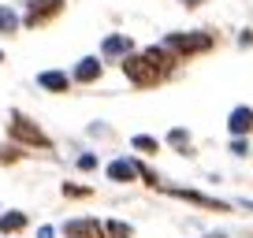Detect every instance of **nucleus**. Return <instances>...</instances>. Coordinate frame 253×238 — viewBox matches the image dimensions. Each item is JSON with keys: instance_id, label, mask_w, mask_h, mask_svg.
<instances>
[{"instance_id": "7ed1b4c3", "label": "nucleus", "mask_w": 253, "mask_h": 238, "mask_svg": "<svg viewBox=\"0 0 253 238\" xmlns=\"http://www.w3.org/2000/svg\"><path fill=\"white\" fill-rule=\"evenodd\" d=\"M11 138H19V142H26V145H41V149H48V145H52L38 127H34V123H26L23 116L11 119Z\"/></svg>"}, {"instance_id": "412c9836", "label": "nucleus", "mask_w": 253, "mask_h": 238, "mask_svg": "<svg viewBox=\"0 0 253 238\" xmlns=\"http://www.w3.org/2000/svg\"><path fill=\"white\" fill-rule=\"evenodd\" d=\"M41 238H52V227H41Z\"/></svg>"}, {"instance_id": "9b49d317", "label": "nucleus", "mask_w": 253, "mask_h": 238, "mask_svg": "<svg viewBox=\"0 0 253 238\" xmlns=\"http://www.w3.org/2000/svg\"><path fill=\"white\" fill-rule=\"evenodd\" d=\"M75 79H79V82H97V79H101V64H97L93 56L79 60V67H75Z\"/></svg>"}, {"instance_id": "6e6552de", "label": "nucleus", "mask_w": 253, "mask_h": 238, "mask_svg": "<svg viewBox=\"0 0 253 238\" xmlns=\"http://www.w3.org/2000/svg\"><path fill=\"white\" fill-rule=\"evenodd\" d=\"M60 8H63V0H30V15H26V23H41V19L56 15Z\"/></svg>"}, {"instance_id": "aec40b11", "label": "nucleus", "mask_w": 253, "mask_h": 238, "mask_svg": "<svg viewBox=\"0 0 253 238\" xmlns=\"http://www.w3.org/2000/svg\"><path fill=\"white\" fill-rule=\"evenodd\" d=\"M63 194H71V198H86L89 190H86V186H63Z\"/></svg>"}, {"instance_id": "a211bd4d", "label": "nucleus", "mask_w": 253, "mask_h": 238, "mask_svg": "<svg viewBox=\"0 0 253 238\" xmlns=\"http://www.w3.org/2000/svg\"><path fill=\"white\" fill-rule=\"evenodd\" d=\"M171 145H190V138H186V130H171Z\"/></svg>"}, {"instance_id": "20e7f679", "label": "nucleus", "mask_w": 253, "mask_h": 238, "mask_svg": "<svg viewBox=\"0 0 253 238\" xmlns=\"http://www.w3.org/2000/svg\"><path fill=\"white\" fill-rule=\"evenodd\" d=\"M63 235L67 238H104L108 231L97 220H71V223H63Z\"/></svg>"}, {"instance_id": "f03ea898", "label": "nucleus", "mask_w": 253, "mask_h": 238, "mask_svg": "<svg viewBox=\"0 0 253 238\" xmlns=\"http://www.w3.org/2000/svg\"><path fill=\"white\" fill-rule=\"evenodd\" d=\"M164 48H171V52H179V56L209 52V48H212V38H209V34H201V30H194V34H168V38H164Z\"/></svg>"}, {"instance_id": "6ab92c4d", "label": "nucleus", "mask_w": 253, "mask_h": 238, "mask_svg": "<svg viewBox=\"0 0 253 238\" xmlns=\"http://www.w3.org/2000/svg\"><path fill=\"white\" fill-rule=\"evenodd\" d=\"M79 167H82V171H93V167H97V157H89V153H86V157L79 160Z\"/></svg>"}, {"instance_id": "4468645a", "label": "nucleus", "mask_w": 253, "mask_h": 238, "mask_svg": "<svg viewBox=\"0 0 253 238\" xmlns=\"http://www.w3.org/2000/svg\"><path fill=\"white\" fill-rule=\"evenodd\" d=\"M145 56H149V60H153V64L160 67V71H164V67L171 64V56H168V48H157V45H153V48H145Z\"/></svg>"}, {"instance_id": "f3484780", "label": "nucleus", "mask_w": 253, "mask_h": 238, "mask_svg": "<svg viewBox=\"0 0 253 238\" xmlns=\"http://www.w3.org/2000/svg\"><path fill=\"white\" fill-rule=\"evenodd\" d=\"M231 153H238V157H246V153H250V145H246L242 138H235V142H231Z\"/></svg>"}, {"instance_id": "39448f33", "label": "nucleus", "mask_w": 253, "mask_h": 238, "mask_svg": "<svg viewBox=\"0 0 253 238\" xmlns=\"http://www.w3.org/2000/svg\"><path fill=\"white\" fill-rule=\"evenodd\" d=\"M171 194H175V198H182V201H190V205H201V208H216V212H227V205H223V201L205 198V194H198V190H179V186H171Z\"/></svg>"}, {"instance_id": "9d476101", "label": "nucleus", "mask_w": 253, "mask_h": 238, "mask_svg": "<svg viewBox=\"0 0 253 238\" xmlns=\"http://www.w3.org/2000/svg\"><path fill=\"white\" fill-rule=\"evenodd\" d=\"M101 52L104 56H130V38L126 34H112V38H104Z\"/></svg>"}, {"instance_id": "4be33fe9", "label": "nucleus", "mask_w": 253, "mask_h": 238, "mask_svg": "<svg viewBox=\"0 0 253 238\" xmlns=\"http://www.w3.org/2000/svg\"><path fill=\"white\" fill-rule=\"evenodd\" d=\"M182 4H186V8H198V4H201V0H182Z\"/></svg>"}, {"instance_id": "1a4fd4ad", "label": "nucleus", "mask_w": 253, "mask_h": 238, "mask_svg": "<svg viewBox=\"0 0 253 238\" xmlns=\"http://www.w3.org/2000/svg\"><path fill=\"white\" fill-rule=\"evenodd\" d=\"M38 82H41L45 89H52V93H67V86H71V79H67L63 71H41Z\"/></svg>"}, {"instance_id": "0eeeda50", "label": "nucleus", "mask_w": 253, "mask_h": 238, "mask_svg": "<svg viewBox=\"0 0 253 238\" xmlns=\"http://www.w3.org/2000/svg\"><path fill=\"white\" fill-rule=\"evenodd\" d=\"M108 179L112 183H130V179H138V164L134 160H112L108 164Z\"/></svg>"}, {"instance_id": "423d86ee", "label": "nucleus", "mask_w": 253, "mask_h": 238, "mask_svg": "<svg viewBox=\"0 0 253 238\" xmlns=\"http://www.w3.org/2000/svg\"><path fill=\"white\" fill-rule=\"evenodd\" d=\"M227 127H231V134L235 138H242V134H250V127H253V108H235L231 112V119H227Z\"/></svg>"}, {"instance_id": "f257e3e1", "label": "nucleus", "mask_w": 253, "mask_h": 238, "mask_svg": "<svg viewBox=\"0 0 253 238\" xmlns=\"http://www.w3.org/2000/svg\"><path fill=\"white\" fill-rule=\"evenodd\" d=\"M123 71L134 86H153V82H160V75H164L145 52L142 56H123Z\"/></svg>"}, {"instance_id": "2eb2a0df", "label": "nucleus", "mask_w": 253, "mask_h": 238, "mask_svg": "<svg viewBox=\"0 0 253 238\" xmlns=\"http://www.w3.org/2000/svg\"><path fill=\"white\" fill-rule=\"evenodd\" d=\"M134 149H142V153H157V149H160V142H157V138L138 134V138H134Z\"/></svg>"}, {"instance_id": "dca6fc26", "label": "nucleus", "mask_w": 253, "mask_h": 238, "mask_svg": "<svg viewBox=\"0 0 253 238\" xmlns=\"http://www.w3.org/2000/svg\"><path fill=\"white\" fill-rule=\"evenodd\" d=\"M104 231H108L112 238H130V227H126V223H119V220H112Z\"/></svg>"}, {"instance_id": "f8f14e48", "label": "nucleus", "mask_w": 253, "mask_h": 238, "mask_svg": "<svg viewBox=\"0 0 253 238\" xmlns=\"http://www.w3.org/2000/svg\"><path fill=\"white\" fill-rule=\"evenodd\" d=\"M23 227H26L23 212H4L0 216V231H4V235H15V231H23Z\"/></svg>"}, {"instance_id": "ddd939ff", "label": "nucleus", "mask_w": 253, "mask_h": 238, "mask_svg": "<svg viewBox=\"0 0 253 238\" xmlns=\"http://www.w3.org/2000/svg\"><path fill=\"white\" fill-rule=\"evenodd\" d=\"M11 30H19V15L11 8H0V34H11Z\"/></svg>"}]
</instances>
